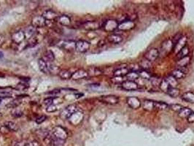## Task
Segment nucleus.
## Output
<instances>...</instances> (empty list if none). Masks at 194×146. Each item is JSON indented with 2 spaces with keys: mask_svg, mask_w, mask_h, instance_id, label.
Instances as JSON below:
<instances>
[{
  "mask_svg": "<svg viewBox=\"0 0 194 146\" xmlns=\"http://www.w3.org/2000/svg\"><path fill=\"white\" fill-rule=\"evenodd\" d=\"M182 99L188 102L194 104V93L191 91L185 92L182 94Z\"/></svg>",
  "mask_w": 194,
  "mask_h": 146,
  "instance_id": "a878e982",
  "label": "nucleus"
},
{
  "mask_svg": "<svg viewBox=\"0 0 194 146\" xmlns=\"http://www.w3.org/2000/svg\"><path fill=\"white\" fill-rule=\"evenodd\" d=\"M42 59L47 62L48 63L49 62H53L54 60H55V55H54L53 52L51 51H48L45 53L44 54V56Z\"/></svg>",
  "mask_w": 194,
  "mask_h": 146,
  "instance_id": "cd10ccee",
  "label": "nucleus"
},
{
  "mask_svg": "<svg viewBox=\"0 0 194 146\" xmlns=\"http://www.w3.org/2000/svg\"><path fill=\"white\" fill-rule=\"evenodd\" d=\"M187 120L188 123H194V112L192 111V113L190 114V116L187 118Z\"/></svg>",
  "mask_w": 194,
  "mask_h": 146,
  "instance_id": "603ef678",
  "label": "nucleus"
},
{
  "mask_svg": "<svg viewBox=\"0 0 194 146\" xmlns=\"http://www.w3.org/2000/svg\"><path fill=\"white\" fill-rule=\"evenodd\" d=\"M165 80L167 82L168 84L169 85V86H170V87L177 88V85H178L177 80H176L175 77H172L171 75H170L167 76V77L165 78Z\"/></svg>",
  "mask_w": 194,
  "mask_h": 146,
  "instance_id": "2f4dec72",
  "label": "nucleus"
},
{
  "mask_svg": "<svg viewBox=\"0 0 194 146\" xmlns=\"http://www.w3.org/2000/svg\"><path fill=\"white\" fill-rule=\"evenodd\" d=\"M91 44L89 42L83 39H79L76 42V51L79 53H85L89 50Z\"/></svg>",
  "mask_w": 194,
  "mask_h": 146,
  "instance_id": "423d86ee",
  "label": "nucleus"
},
{
  "mask_svg": "<svg viewBox=\"0 0 194 146\" xmlns=\"http://www.w3.org/2000/svg\"><path fill=\"white\" fill-rule=\"evenodd\" d=\"M190 61H191V57L189 56H185L177 62V65L180 67H185L190 63Z\"/></svg>",
  "mask_w": 194,
  "mask_h": 146,
  "instance_id": "bb28decb",
  "label": "nucleus"
},
{
  "mask_svg": "<svg viewBox=\"0 0 194 146\" xmlns=\"http://www.w3.org/2000/svg\"><path fill=\"white\" fill-rule=\"evenodd\" d=\"M56 110H57V107L54 104L48 106L46 108V111L48 112V113H54V112H55Z\"/></svg>",
  "mask_w": 194,
  "mask_h": 146,
  "instance_id": "de8ad7c7",
  "label": "nucleus"
},
{
  "mask_svg": "<svg viewBox=\"0 0 194 146\" xmlns=\"http://www.w3.org/2000/svg\"><path fill=\"white\" fill-rule=\"evenodd\" d=\"M15 89L18 91H26L28 89V85L25 83H19L16 86Z\"/></svg>",
  "mask_w": 194,
  "mask_h": 146,
  "instance_id": "37998d69",
  "label": "nucleus"
},
{
  "mask_svg": "<svg viewBox=\"0 0 194 146\" xmlns=\"http://www.w3.org/2000/svg\"><path fill=\"white\" fill-rule=\"evenodd\" d=\"M11 115L15 118H20L24 115V113H23L22 110H20L19 108L15 107V108H14L13 110H12V112H11Z\"/></svg>",
  "mask_w": 194,
  "mask_h": 146,
  "instance_id": "ea45409f",
  "label": "nucleus"
},
{
  "mask_svg": "<svg viewBox=\"0 0 194 146\" xmlns=\"http://www.w3.org/2000/svg\"><path fill=\"white\" fill-rule=\"evenodd\" d=\"M88 76V71L85 70V69H78V70L75 71V72L72 73V79L74 80H81V79H84Z\"/></svg>",
  "mask_w": 194,
  "mask_h": 146,
  "instance_id": "dca6fc26",
  "label": "nucleus"
},
{
  "mask_svg": "<svg viewBox=\"0 0 194 146\" xmlns=\"http://www.w3.org/2000/svg\"><path fill=\"white\" fill-rule=\"evenodd\" d=\"M128 72H129V70H128V68L121 67L114 71L113 75L114 77H123V76L126 75Z\"/></svg>",
  "mask_w": 194,
  "mask_h": 146,
  "instance_id": "5701e85b",
  "label": "nucleus"
},
{
  "mask_svg": "<svg viewBox=\"0 0 194 146\" xmlns=\"http://www.w3.org/2000/svg\"><path fill=\"white\" fill-rule=\"evenodd\" d=\"M154 104H155V110H166V108L169 107V105L166 103L163 102H155Z\"/></svg>",
  "mask_w": 194,
  "mask_h": 146,
  "instance_id": "f704fd0d",
  "label": "nucleus"
},
{
  "mask_svg": "<svg viewBox=\"0 0 194 146\" xmlns=\"http://www.w3.org/2000/svg\"><path fill=\"white\" fill-rule=\"evenodd\" d=\"M112 81L115 83H122L123 80H122V77H114L113 78H112Z\"/></svg>",
  "mask_w": 194,
  "mask_h": 146,
  "instance_id": "3c124183",
  "label": "nucleus"
},
{
  "mask_svg": "<svg viewBox=\"0 0 194 146\" xmlns=\"http://www.w3.org/2000/svg\"><path fill=\"white\" fill-rule=\"evenodd\" d=\"M76 96V98H80V97H82V96H83V94L82 93H80V94H76L75 95Z\"/></svg>",
  "mask_w": 194,
  "mask_h": 146,
  "instance_id": "4d7b16f0",
  "label": "nucleus"
},
{
  "mask_svg": "<svg viewBox=\"0 0 194 146\" xmlns=\"http://www.w3.org/2000/svg\"><path fill=\"white\" fill-rule=\"evenodd\" d=\"M38 43L37 39L36 37H31L28 40V45L29 47H34Z\"/></svg>",
  "mask_w": 194,
  "mask_h": 146,
  "instance_id": "49530a36",
  "label": "nucleus"
},
{
  "mask_svg": "<svg viewBox=\"0 0 194 146\" xmlns=\"http://www.w3.org/2000/svg\"><path fill=\"white\" fill-rule=\"evenodd\" d=\"M0 116H1V113H0Z\"/></svg>",
  "mask_w": 194,
  "mask_h": 146,
  "instance_id": "052dcab7",
  "label": "nucleus"
},
{
  "mask_svg": "<svg viewBox=\"0 0 194 146\" xmlns=\"http://www.w3.org/2000/svg\"><path fill=\"white\" fill-rule=\"evenodd\" d=\"M55 98H56L55 96H50V97H48V98L45 99L43 101L44 104H45V105H47V106H49V105H51V104H53L54 100H55Z\"/></svg>",
  "mask_w": 194,
  "mask_h": 146,
  "instance_id": "a18cd8bd",
  "label": "nucleus"
},
{
  "mask_svg": "<svg viewBox=\"0 0 194 146\" xmlns=\"http://www.w3.org/2000/svg\"><path fill=\"white\" fill-rule=\"evenodd\" d=\"M11 39H12V42H13L14 43L17 44V45L21 44V42H24V39H26L24 31H17V32H14V33L12 34V35H11Z\"/></svg>",
  "mask_w": 194,
  "mask_h": 146,
  "instance_id": "ddd939ff",
  "label": "nucleus"
},
{
  "mask_svg": "<svg viewBox=\"0 0 194 146\" xmlns=\"http://www.w3.org/2000/svg\"><path fill=\"white\" fill-rule=\"evenodd\" d=\"M160 89H161L162 91H165L166 93L168 91V89L170 88V86H169V85L168 84L167 82L165 80V79H164V80H162V81H161V84H160Z\"/></svg>",
  "mask_w": 194,
  "mask_h": 146,
  "instance_id": "79ce46f5",
  "label": "nucleus"
},
{
  "mask_svg": "<svg viewBox=\"0 0 194 146\" xmlns=\"http://www.w3.org/2000/svg\"><path fill=\"white\" fill-rule=\"evenodd\" d=\"M72 73L68 69H61V71L58 73V76L62 80H69L72 78Z\"/></svg>",
  "mask_w": 194,
  "mask_h": 146,
  "instance_id": "b1692460",
  "label": "nucleus"
},
{
  "mask_svg": "<svg viewBox=\"0 0 194 146\" xmlns=\"http://www.w3.org/2000/svg\"><path fill=\"white\" fill-rule=\"evenodd\" d=\"M88 75L91 76H98L102 74V71L97 67H91L88 71Z\"/></svg>",
  "mask_w": 194,
  "mask_h": 146,
  "instance_id": "72a5a7b5",
  "label": "nucleus"
},
{
  "mask_svg": "<svg viewBox=\"0 0 194 146\" xmlns=\"http://www.w3.org/2000/svg\"><path fill=\"white\" fill-rule=\"evenodd\" d=\"M51 146H53V145H51Z\"/></svg>",
  "mask_w": 194,
  "mask_h": 146,
  "instance_id": "680f3d73",
  "label": "nucleus"
},
{
  "mask_svg": "<svg viewBox=\"0 0 194 146\" xmlns=\"http://www.w3.org/2000/svg\"><path fill=\"white\" fill-rule=\"evenodd\" d=\"M51 135L53 138L65 141L68 137V132L64 127H61V126H57L53 129L52 131H51Z\"/></svg>",
  "mask_w": 194,
  "mask_h": 146,
  "instance_id": "f03ea898",
  "label": "nucleus"
},
{
  "mask_svg": "<svg viewBox=\"0 0 194 146\" xmlns=\"http://www.w3.org/2000/svg\"><path fill=\"white\" fill-rule=\"evenodd\" d=\"M135 27V23L134 21H131V20H125V21H122L118 24V29L121 31H128L132 30V29Z\"/></svg>",
  "mask_w": 194,
  "mask_h": 146,
  "instance_id": "1a4fd4ad",
  "label": "nucleus"
},
{
  "mask_svg": "<svg viewBox=\"0 0 194 146\" xmlns=\"http://www.w3.org/2000/svg\"><path fill=\"white\" fill-rule=\"evenodd\" d=\"M26 146H40V145L37 140H31L26 143Z\"/></svg>",
  "mask_w": 194,
  "mask_h": 146,
  "instance_id": "8fccbe9b",
  "label": "nucleus"
},
{
  "mask_svg": "<svg viewBox=\"0 0 194 146\" xmlns=\"http://www.w3.org/2000/svg\"><path fill=\"white\" fill-rule=\"evenodd\" d=\"M3 56H4V55H3V53H2V52L0 51V59H2V57H3Z\"/></svg>",
  "mask_w": 194,
  "mask_h": 146,
  "instance_id": "13d9d810",
  "label": "nucleus"
},
{
  "mask_svg": "<svg viewBox=\"0 0 194 146\" xmlns=\"http://www.w3.org/2000/svg\"><path fill=\"white\" fill-rule=\"evenodd\" d=\"M24 35H25L26 38L29 39L30 38L33 37L34 35H35V32H36V28L34 27L33 26H27L25 29V30L24 31Z\"/></svg>",
  "mask_w": 194,
  "mask_h": 146,
  "instance_id": "4be33fe9",
  "label": "nucleus"
},
{
  "mask_svg": "<svg viewBox=\"0 0 194 146\" xmlns=\"http://www.w3.org/2000/svg\"><path fill=\"white\" fill-rule=\"evenodd\" d=\"M38 66H39V70L45 74H48L49 72V68H48V63L45 62L42 58L38 60Z\"/></svg>",
  "mask_w": 194,
  "mask_h": 146,
  "instance_id": "6ab92c4d",
  "label": "nucleus"
},
{
  "mask_svg": "<svg viewBox=\"0 0 194 146\" xmlns=\"http://www.w3.org/2000/svg\"><path fill=\"white\" fill-rule=\"evenodd\" d=\"M42 16L45 18L46 21H50V22H53L54 21H56L57 18H58V14L55 12V11L52 10H47L42 14Z\"/></svg>",
  "mask_w": 194,
  "mask_h": 146,
  "instance_id": "2eb2a0df",
  "label": "nucleus"
},
{
  "mask_svg": "<svg viewBox=\"0 0 194 146\" xmlns=\"http://www.w3.org/2000/svg\"><path fill=\"white\" fill-rule=\"evenodd\" d=\"M189 51H190L189 48H188V46H185V48H182V50H181L180 51L177 53V58L178 60L180 59H182V58L185 57V56H188Z\"/></svg>",
  "mask_w": 194,
  "mask_h": 146,
  "instance_id": "c9c22d12",
  "label": "nucleus"
},
{
  "mask_svg": "<svg viewBox=\"0 0 194 146\" xmlns=\"http://www.w3.org/2000/svg\"><path fill=\"white\" fill-rule=\"evenodd\" d=\"M5 127L10 131H15L18 130V126L12 121H7L5 124Z\"/></svg>",
  "mask_w": 194,
  "mask_h": 146,
  "instance_id": "473e14b6",
  "label": "nucleus"
},
{
  "mask_svg": "<svg viewBox=\"0 0 194 146\" xmlns=\"http://www.w3.org/2000/svg\"><path fill=\"white\" fill-rule=\"evenodd\" d=\"M107 40L109 41L110 43L119 44L123 41V37L120 35L112 34V35H109V36L107 37Z\"/></svg>",
  "mask_w": 194,
  "mask_h": 146,
  "instance_id": "412c9836",
  "label": "nucleus"
},
{
  "mask_svg": "<svg viewBox=\"0 0 194 146\" xmlns=\"http://www.w3.org/2000/svg\"><path fill=\"white\" fill-rule=\"evenodd\" d=\"M166 93H167L170 96L173 97V98H176V97L179 96V94H180V91H179V89H177V88L170 87L169 89H168Z\"/></svg>",
  "mask_w": 194,
  "mask_h": 146,
  "instance_id": "7c9ffc66",
  "label": "nucleus"
},
{
  "mask_svg": "<svg viewBox=\"0 0 194 146\" xmlns=\"http://www.w3.org/2000/svg\"><path fill=\"white\" fill-rule=\"evenodd\" d=\"M126 78L128 79V80H131V81H135L136 80H137L139 77V73L138 72L136 71H129L128 74L125 75Z\"/></svg>",
  "mask_w": 194,
  "mask_h": 146,
  "instance_id": "c85d7f7f",
  "label": "nucleus"
},
{
  "mask_svg": "<svg viewBox=\"0 0 194 146\" xmlns=\"http://www.w3.org/2000/svg\"><path fill=\"white\" fill-rule=\"evenodd\" d=\"M47 119V117L45 116H41L40 117H38L35 120V122L37 123V124H41L45 121V120Z\"/></svg>",
  "mask_w": 194,
  "mask_h": 146,
  "instance_id": "09e8293b",
  "label": "nucleus"
},
{
  "mask_svg": "<svg viewBox=\"0 0 194 146\" xmlns=\"http://www.w3.org/2000/svg\"><path fill=\"white\" fill-rule=\"evenodd\" d=\"M171 75L175 77L176 80H180V79H183L185 77V73L181 69H176L172 71Z\"/></svg>",
  "mask_w": 194,
  "mask_h": 146,
  "instance_id": "393cba45",
  "label": "nucleus"
},
{
  "mask_svg": "<svg viewBox=\"0 0 194 146\" xmlns=\"http://www.w3.org/2000/svg\"><path fill=\"white\" fill-rule=\"evenodd\" d=\"M31 26L35 28H42L46 26V20L42 15H37L32 18L31 21Z\"/></svg>",
  "mask_w": 194,
  "mask_h": 146,
  "instance_id": "9d476101",
  "label": "nucleus"
},
{
  "mask_svg": "<svg viewBox=\"0 0 194 146\" xmlns=\"http://www.w3.org/2000/svg\"><path fill=\"white\" fill-rule=\"evenodd\" d=\"M57 45L60 48L68 52H72L76 50V42L73 40H61Z\"/></svg>",
  "mask_w": 194,
  "mask_h": 146,
  "instance_id": "7ed1b4c3",
  "label": "nucleus"
},
{
  "mask_svg": "<svg viewBox=\"0 0 194 146\" xmlns=\"http://www.w3.org/2000/svg\"><path fill=\"white\" fill-rule=\"evenodd\" d=\"M98 100L102 103L105 104H110V105H115L118 104L119 102V97L115 95H107V96H102Z\"/></svg>",
  "mask_w": 194,
  "mask_h": 146,
  "instance_id": "39448f33",
  "label": "nucleus"
},
{
  "mask_svg": "<svg viewBox=\"0 0 194 146\" xmlns=\"http://www.w3.org/2000/svg\"><path fill=\"white\" fill-rule=\"evenodd\" d=\"M139 73V77H142V79H145V80H149L151 78L152 75L150 74V72H148L147 70H144V69H141L139 72H138Z\"/></svg>",
  "mask_w": 194,
  "mask_h": 146,
  "instance_id": "e433bc0d",
  "label": "nucleus"
},
{
  "mask_svg": "<svg viewBox=\"0 0 194 146\" xmlns=\"http://www.w3.org/2000/svg\"><path fill=\"white\" fill-rule=\"evenodd\" d=\"M150 80L152 86H160V84H161V81H162V80L159 77H157V76H152L151 78L150 79Z\"/></svg>",
  "mask_w": 194,
  "mask_h": 146,
  "instance_id": "4c0bfd02",
  "label": "nucleus"
},
{
  "mask_svg": "<svg viewBox=\"0 0 194 146\" xmlns=\"http://www.w3.org/2000/svg\"><path fill=\"white\" fill-rule=\"evenodd\" d=\"M78 111V107L75 104H71L67 106L60 113V117L63 120H69L75 113Z\"/></svg>",
  "mask_w": 194,
  "mask_h": 146,
  "instance_id": "f257e3e1",
  "label": "nucleus"
},
{
  "mask_svg": "<svg viewBox=\"0 0 194 146\" xmlns=\"http://www.w3.org/2000/svg\"><path fill=\"white\" fill-rule=\"evenodd\" d=\"M60 93V91L59 90H53L52 91H50L48 92V94H58V93Z\"/></svg>",
  "mask_w": 194,
  "mask_h": 146,
  "instance_id": "6e6d98bb",
  "label": "nucleus"
},
{
  "mask_svg": "<svg viewBox=\"0 0 194 146\" xmlns=\"http://www.w3.org/2000/svg\"><path fill=\"white\" fill-rule=\"evenodd\" d=\"M5 36H3V35H0V46H2V45L5 43Z\"/></svg>",
  "mask_w": 194,
  "mask_h": 146,
  "instance_id": "864d4df0",
  "label": "nucleus"
},
{
  "mask_svg": "<svg viewBox=\"0 0 194 146\" xmlns=\"http://www.w3.org/2000/svg\"><path fill=\"white\" fill-rule=\"evenodd\" d=\"M15 146H26V143L25 142H18L15 144Z\"/></svg>",
  "mask_w": 194,
  "mask_h": 146,
  "instance_id": "5fc2aeb1",
  "label": "nucleus"
},
{
  "mask_svg": "<svg viewBox=\"0 0 194 146\" xmlns=\"http://www.w3.org/2000/svg\"><path fill=\"white\" fill-rule=\"evenodd\" d=\"M187 43V37L185 36H182L176 43L175 44V47H174V51L175 53H176L177 54L182 48H185L186 46Z\"/></svg>",
  "mask_w": 194,
  "mask_h": 146,
  "instance_id": "4468645a",
  "label": "nucleus"
},
{
  "mask_svg": "<svg viewBox=\"0 0 194 146\" xmlns=\"http://www.w3.org/2000/svg\"><path fill=\"white\" fill-rule=\"evenodd\" d=\"M2 101V97H1V96H0V104H1Z\"/></svg>",
  "mask_w": 194,
  "mask_h": 146,
  "instance_id": "bf43d9fd",
  "label": "nucleus"
},
{
  "mask_svg": "<svg viewBox=\"0 0 194 146\" xmlns=\"http://www.w3.org/2000/svg\"><path fill=\"white\" fill-rule=\"evenodd\" d=\"M158 56H159V51L157 48H151L144 55V58L150 62H155Z\"/></svg>",
  "mask_w": 194,
  "mask_h": 146,
  "instance_id": "6e6552de",
  "label": "nucleus"
},
{
  "mask_svg": "<svg viewBox=\"0 0 194 146\" xmlns=\"http://www.w3.org/2000/svg\"><path fill=\"white\" fill-rule=\"evenodd\" d=\"M169 107H170L171 110H173V111L177 112V113H179V112L180 111V110H182L184 107H182V105H180V104H172L169 106Z\"/></svg>",
  "mask_w": 194,
  "mask_h": 146,
  "instance_id": "c03bdc74",
  "label": "nucleus"
},
{
  "mask_svg": "<svg viewBox=\"0 0 194 146\" xmlns=\"http://www.w3.org/2000/svg\"><path fill=\"white\" fill-rule=\"evenodd\" d=\"M48 68H49L50 73H57L58 75L59 72L61 70L59 69V67L53 64H48Z\"/></svg>",
  "mask_w": 194,
  "mask_h": 146,
  "instance_id": "58836bf2",
  "label": "nucleus"
},
{
  "mask_svg": "<svg viewBox=\"0 0 194 146\" xmlns=\"http://www.w3.org/2000/svg\"><path fill=\"white\" fill-rule=\"evenodd\" d=\"M174 47H175V43L173 42L172 39H167L162 43L161 47V53L165 56L168 55L174 51Z\"/></svg>",
  "mask_w": 194,
  "mask_h": 146,
  "instance_id": "20e7f679",
  "label": "nucleus"
},
{
  "mask_svg": "<svg viewBox=\"0 0 194 146\" xmlns=\"http://www.w3.org/2000/svg\"><path fill=\"white\" fill-rule=\"evenodd\" d=\"M192 113V110L188 107H183L180 111L178 113V116L179 117L182 118H186L190 116V114Z\"/></svg>",
  "mask_w": 194,
  "mask_h": 146,
  "instance_id": "c756f323",
  "label": "nucleus"
},
{
  "mask_svg": "<svg viewBox=\"0 0 194 146\" xmlns=\"http://www.w3.org/2000/svg\"><path fill=\"white\" fill-rule=\"evenodd\" d=\"M141 66H142V69L144 70H147V69H150L151 66V62H150L149 61H148L147 59H145L144 58L143 60L141 61Z\"/></svg>",
  "mask_w": 194,
  "mask_h": 146,
  "instance_id": "a19ab883",
  "label": "nucleus"
},
{
  "mask_svg": "<svg viewBox=\"0 0 194 146\" xmlns=\"http://www.w3.org/2000/svg\"><path fill=\"white\" fill-rule=\"evenodd\" d=\"M121 86L123 89L128 91H132L137 90L139 86L135 81H131V80H124L121 83Z\"/></svg>",
  "mask_w": 194,
  "mask_h": 146,
  "instance_id": "f8f14e48",
  "label": "nucleus"
},
{
  "mask_svg": "<svg viewBox=\"0 0 194 146\" xmlns=\"http://www.w3.org/2000/svg\"><path fill=\"white\" fill-rule=\"evenodd\" d=\"M126 103L128 107L132 109H134V110L139 108L141 107V104H142L140 100L136 96H128V97H127Z\"/></svg>",
  "mask_w": 194,
  "mask_h": 146,
  "instance_id": "9b49d317",
  "label": "nucleus"
},
{
  "mask_svg": "<svg viewBox=\"0 0 194 146\" xmlns=\"http://www.w3.org/2000/svg\"><path fill=\"white\" fill-rule=\"evenodd\" d=\"M118 24H118V22L116 20L109 19L105 21L102 27H103L104 30L106 31V32H112L115 31L116 29H118Z\"/></svg>",
  "mask_w": 194,
  "mask_h": 146,
  "instance_id": "0eeeda50",
  "label": "nucleus"
},
{
  "mask_svg": "<svg viewBox=\"0 0 194 146\" xmlns=\"http://www.w3.org/2000/svg\"><path fill=\"white\" fill-rule=\"evenodd\" d=\"M155 101L150 100H145L142 103V107L145 110L149 112H152L155 110V104H154Z\"/></svg>",
  "mask_w": 194,
  "mask_h": 146,
  "instance_id": "aec40b11",
  "label": "nucleus"
},
{
  "mask_svg": "<svg viewBox=\"0 0 194 146\" xmlns=\"http://www.w3.org/2000/svg\"><path fill=\"white\" fill-rule=\"evenodd\" d=\"M56 21L61 25L64 26H68L71 24V18L67 15H58Z\"/></svg>",
  "mask_w": 194,
  "mask_h": 146,
  "instance_id": "f3484780",
  "label": "nucleus"
},
{
  "mask_svg": "<svg viewBox=\"0 0 194 146\" xmlns=\"http://www.w3.org/2000/svg\"><path fill=\"white\" fill-rule=\"evenodd\" d=\"M82 28L88 31L96 30L99 28V24L96 21H87L82 24Z\"/></svg>",
  "mask_w": 194,
  "mask_h": 146,
  "instance_id": "a211bd4d",
  "label": "nucleus"
}]
</instances>
